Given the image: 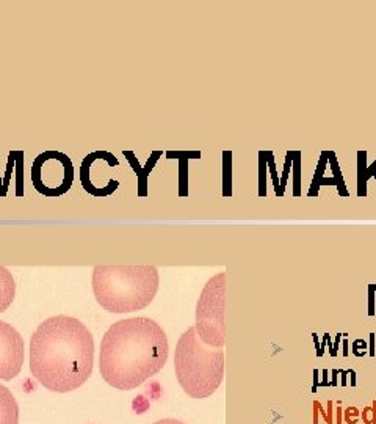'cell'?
<instances>
[{
	"label": "cell",
	"instance_id": "16",
	"mask_svg": "<svg viewBox=\"0 0 376 424\" xmlns=\"http://www.w3.org/2000/svg\"><path fill=\"white\" fill-rule=\"evenodd\" d=\"M14 154V172H16V197H24V163H25V153L22 150H13Z\"/></svg>",
	"mask_w": 376,
	"mask_h": 424
},
{
	"label": "cell",
	"instance_id": "9",
	"mask_svg": "<svg viewBox=\"0 0 376 424\" xmlns=\"http://www.w3.org/2000/svg\"><path fill=\"white\" fill-rule=\"evenodd\" d=\"M123 156L127 159V162L130 163L132 170L135 172V176H137V179H138V197H141V198L147 197V179H149L150 173H152V170L155 168L157 162H159V159L163 156V151L150 153L149 159L146 160L145 165H141V163L138 162L137 156H135V153L132 150H124Z\"/></svg>",
	"mask_w": 376,
	"mask_h": 424
},
{
	"label": "cell",
	"instance_id": "20",
	"mask_svg": "<svg viewBox=\"0 0 376 424\" xmlns=\"http://www.w3.org/2000/svg\"><path fill=\"white\" fill-rule=\"evenodd\" d=\"M13 170H14V154H13V151H10L8 153V160H6V170H5V176H3V187H2V193H0V198H5L6 195H8Z\"/></svg>",
	"mask_w": 376,
	"mask_h": 424
},
{
	"label": "cell",
	"instance_id": "5",
	"mask_svg": "<svg viewBox=\"0 0 376 424\" xmlns=\"http://www.w3.org/2000/svg\"><path fill=\"white\" fill-rule=\"evenodd\" d=\"M224 294L226 273L220 272L206 283L196 305L194 329L199 339L209 347L223 349L226 343Z\"/></svg>",
	"mask_w": 376,
	"mask_h": 424
},
{
	"label": "cell",
	"instance_id": "24",
	"mask_svg": "<svg viewBox=\"0 0 376 424\" xmlns=\"http://www.w3.org/2000/svg\"><path fill=\"white\" fill-rule=\"evenodd\" d=\"M375 286H376V285H370V288H368V297H370V305H368V314H370V316L375 314Z\"/></svg>",
	"mask_w": 376,
	"mask_h": 424
},
{
	"label": "cell",
	"instance_id": "10",
	"mask_svg": "<svg viewBox=\"0 0 376 424\" xmlns=\"http://www.w3.org/2000/svg\"><path fill=\"white\" fill-rule=\"evenodd\" d=\"M110 156H113V154L110 151H105V150L93 151V153H89L88 156H85L84 160H82V163H80V172H79L80 173V184H82V187H84V190L86 193H89L91 197H96V198H105V197H107L102 190L96 189V185L93 184V181H91V167H93L94 162L101 160V159H107V157H110Z\"/></svg>",
	"mask_w": 376,
	"mask_h": 424
},
{
	"label": "cell",
	"instance_id": "25",
	"mask_svg": "<svg viewBox=\"0 0 376 424\" xmlns=\"http://www.w3.org/2000/svg\"><path fill=\"white\" fill-rule=\"evenodd\" d=\"M154 424H185V423L179 421V420H174V418H165V420H159V421H155Z\"/></svg>",
	"mask_w": 376,
	"mask_h": 424
},
{
	"label": "cell",
	"instance_id": "1",
	"mask_svg": "<svg viewBox=\"0 0 376 424\" xmlns=\"http://www.w3.org/2000/svg\"><path fill=\"white\" fill-rule=\"evenodd\" d=\"M93 363V335L75 317H49L30 338V371L50 391L79 388L91 376Z\"/></svg>",
	"mask_w": 376,
	"mask_h": 424
},
{
	"label": "cell",
	"instance_id": "6",
	"mask_svg": "<svg viewBox=\"0 0 376 424\" xmlns=\"http://www.w3.org/2000/svg\"><path fill=\"white\" fill-rule=\"evenodd\" d=\"M75 170L67 154L47 150L38 154L32 163V184L38 193L47 198H60L74 184Z\"/></svg>",
	"mask_w": 376,
	"mask_h": 424
},
{
	"label": "cell",
	"instance_id": "22",
	"mask_svg": "<svg viewBox=\"0 0 376 424\" xmlns=\"http://www.w3.org/2000/svg\"><path fill=\"white\" fill-rule=\"evenodd\" d=\"M360 416H362L365 424H376V401H373L370 407H365Z\"/></svg>",
	"mask_w": 376,
	"mask_h": 424
},
{
	"label": "cell",
	"instance_id": "2",
	"mask_svg": "<svg viewBox=\"0 0 376 424\" xmlns=\"http://www.w3.org/2000/svg\"><path fill=\"white\" fill-rule=\"evenodd\" d=\"M168 355V338L159 324L149 317H129L105 332L99 371L108 385L133 390L159 373Z\"/></svg>",
	"mask_w": 376,
	"mask_h": 424
},
{
	"label": "cell",
	"instance_id": "4",
	"mask_svg": "<svg viewBox=\"0 0 376 424\" xmlns=\"http://www.w3.org/2000/svg\"><path fill=\"white\" fill-rule=\"evenodd\" d=\"M174 369L179 385L193 399L213 394L224 377V351L206 346L196 329L188 327L179 338L174 352Z\"/></svg>",
	"mask_w": 376,
	"mask_h": 424
},
{
	"label": "cell",
	"instance_id": "11",
	"mask_svg": "<svg viewBox=\"0 0 376 424\" xmlns=\"http://www.w3.org/2000/svg\"><path fill=\"white\" fill-rule=\"evenodd\" d=\"M167 159L179 160V197L188 195V162L199 159V151H168Z\"/></svg>",
	"mask_w": 376,
	"mask_h": 424
},
{
	"label": "cell",
	"instance_id": "27",
	"mask_svg": "<svg viewBox=\"0 0 376 424\" xmlns=\"http://www.w3.org/2000/svg\"><path fill=\"white\" fill-rule=\"evenodd\" d=\"M375 294H376V286H375Z\"/></svg>",
	"mask_w": 376,
	"mask_h": 424
},
{
	"label": "cell",
	"instance_id": "26",
	"mask_svg": "<svg viewBox=\"0 0 376 424\" xmlns=\"http://www.w3.org/2000/svg\"><path fill=\"white\" fill-rule=\"evenodd\" d=\"M2 187H3V178H0V193H2Z\"/></svg>",
	"mask_w": 376,
	"mask_h": 424
},
{
	"label": "cell",
	"instance_id": "19",
	"mask_svg": "<svg viewBox=\"0 0 376 424\" xmlns=\"http://www.w3.org/2000/svg\"><path fill=\"white\" fill-rule=\"evenodd\" d=\"M265 157H267L268 172H270V176H272V181H273L274 193H276L277 198H281V181H279V175H277V170H276L274 153L273 151H265Z\"/></svg>",
	"mask_w": 376,
	"mask_h": 424
},
{
	"label": "cell",
	"instance_id": "23",
	"mask_svg": "<svg viewBox=\"0 0 376 424\" xmlns=\"http://www.w3.org/2000/svg\"><path fill=\"white\" fill-rule=\"evenodd\" d=\"M357 420H359V410L356 407H348L347 410H345V421L348 424H356Z\"/></svg>",
	"mask_w": 376,
	"mask_h": 424
},
{
	"label": "cell",
	"instance_id": "14",
	"mask_svg": "<svg viewBox=\"0 0 376 424\" xmlns=\"http://www.w3.org/2000/svg\"><path fill=\"white\" fill-rule=\"evenodd\" d=\"M16 295V283L13 273L6 267L0 266V313L10 308Z\"/></svg>",
	"mask_w": 376,
	"mask_h": 424
},
{
	"label": "cell",
	"instance_id": "15",
	"mask_svg": "<svg viewBox=\"0 0 376 424\" xmlns=\"http://www.w3.org/2000/svg\"><path fill=\"white\" fill-rule=\"evenodd\" d=\"M223 197H232V151H223Z\"/></svg>",
	"mask_w": 376,
	"mask_h": 424
},
{
	"label": "cell",
	"instance_id": "21",
	"mask_svg": "<svg viewBox=\"0 0 376 424\" xmlns=\"http://www.w3.org/2000/svg\"><path fill=\"white\" fill-rule=\"evenodd\" d=\"M292 157H293V151H287L285 154V160H284V173L281 178V198L284 197L285 189H287V181H289V175L292 172Z\"/></svg>",
	"mask_w": 376,
	"mask_h": 424
},
{
	"label": "cell",
	"instance_id": "3",
	"mask_svg": "<svg viewBox=\"0 0 376 424\" xmlns=\"http://www.w3.org/2000/svg\"><path fill=\"white\" fill-rule=\"evenodd\" d=\"M159 281L155 266H96L93 292L110 313H132L154 300Z\"/></svg>",
	"mask_w": 376,
	"mask_h": 424
},
{
	"label": "cell",
	"instance_id": "18",
	"mask_svg": "<svg viewBox=\"0 0 376 424\" xmlns=\"http://www.w3.org/2000/svg\"><path fill=\"white\" fill-rule=\"evenodd\" d=\"M268 165L265 151H259V197L267 198V176H268Z\"/></svg>",
	"mask_w": 376,
	"mask_h": 424
},
{
	"label": "cell",
	"instance_id": "13",
	"mask_svg": "<svg viewBox=\"0 0 376 424\" xmlns=\"http://www.w3.org/2000/svg\"><path fill=\"white\" fill-rule=\"evenodd\" d=\"M375 176H376V159L373 160V163L368 165L367 151L359 150L357 151V197L359 198L367 197V184Z\"/></svg>",
	"mask_w": 376,
	"mask_h": 424
},
{
	"label": "cell",
	"instance_id": "12",
	"mask_svg": "<svg viewBox=\"0 0 376 424\" xmlns=\"http://www.w3.org/2000/svg\"><path fill=\"white\" fill-rule=\"evenodd\" d=\"M19 407L13 393L0 385V424H18Z\"/></svg>",
	"mask_w": 376,
	"mask_h": 424
},
{
	"label": "cell",
	"instance_id": "7",
	"mask_svg": "<svg viewBox=\"0 0 376 424\" xmlns=\"http://www.w3.org/2000/svg\"><path fill=\"white\" fill-rule=\"evenodd\" d=\"M24 363V339L13 325L0 321V379L13 380Z\"/></svg>",
	"mask_w": 376,
	"mask_h": 424
},
{
	"label": "cell",
	"instance_id": "8",
	"mask_svg": "<svg viewBox=\"0 0 376 424\" xmlns=\"http://www.w3.org/2000/svg\"><path fill=\"white\" fill-rule=\"evenodd\" d=\"M323 185H334L340 197H350V192L342 175L340 163H338L337 154L334 151H321L317 170H315L309 190H307V197L317 198Z\"/></svg>",
	"mask_w": 376,
	"mask_h": 424
},
{
	"label": "cell",
	"instance_id": "17",
	"mask_svg": "<svg viewBox=\"0 0 376 424\" xmlns=\"http://www.w3.org/2000/svg\"><path fill=\"white\" fill-rule=\"evenodd\" d=\"M292 178H293V197H301V151H293L292 157Z\"/></svg>",
	"mask_w": 376,
	"mask_h": 424
}]
</instances>
